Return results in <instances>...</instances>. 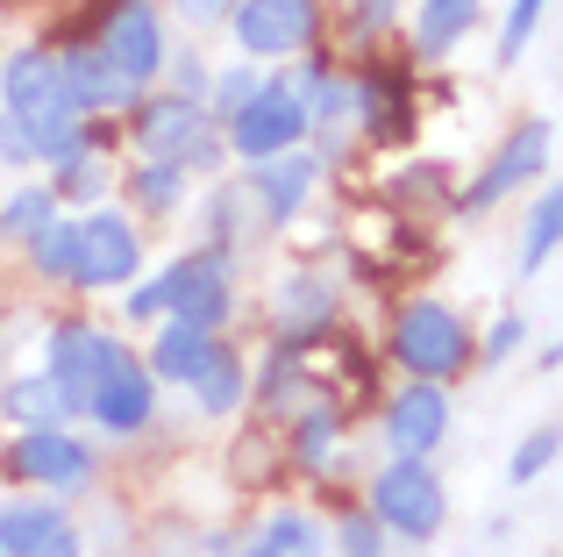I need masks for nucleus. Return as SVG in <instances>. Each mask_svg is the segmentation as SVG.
Instances as JSON below:
<instances>
[{
	"mask_svg": "<svg viewBox=\"0 0 563 557\" xmlns=\"http://www.w3.org/2000/svg\"><path fill=\"white\" fill-rule=\"evenodd\" d=\"M0 557H8V550H0Z\"/></svg>",
	"mask_w": 563,
	"mask_h": 557,
	"instance_id": "e433bc0d",
	"label": "nucleus"
},
{
	"mask_svg": "<svg viewBox=\"0 0 563 557\" xmlns=\"http://www.w3.org/2000/svg\"><path fill=\"white\" fill-rule=\"evenodd\" d=\"M114 358H122L114 336L86 329V321H65V329L51 336V386L65 393V407H93V386L108 379Z\"/></svg>",
	"mask_w": 563,
	"mask_h": 557,
	"instance_id": "423d86ee",
	"label": "nucleus"
},
{
	"mask_svg": "<svg viewBox=\"0 0 563 557\" xmlns=\"http://www.w3.org/2000/svg\"><path fill=\"white\" fill-rule=\"evenodd\" d=\"M29 557H79V536H71V529H57L51 544H43V550H29Z\"/></svg>",
	"mask_w": 563,
	"mask_h": 557,
	"instance_id": "f704fd0d",
	"label": "nucleus"
},
{
	"mask_svg": "<svg viewBox=\"0 0 563 557\" xmlns=\"http://www.w3.org/2000/svg\"><path fill=\"white\" fill-rule=\"evenodd\" d=\"M157 301H165V315L186 321V329H214V321L229 315V265H221L214 251L179 258V265L157 278Z\"/></svg>",
	"mask_w": 563,
	"mask_h": 557,
	"instance_id": "39448f33",
	"label": "nucleus"
},
{
	"mask_svg": "<svg viewBox=\"0 0 563 557\" xmlns=\"http://www.w3.org/2000/svg\"><path fill=\"white\" fill-rule=\"evenodd\" d=\"M179 14H186V22H229L235 0H179Z\"/></svg>",
	"mask_w": 563,
	"mask_h": 557,
	"instance_id": "473e14b6",
	"label": "nucleus"
},
{
	"mask_svg": "<svg viewBox=\"0 0 563 557\" xmlns=\"http://www.w3.org/2000/svg\"><path fill=\"white\" fill-rule=\"evenodd\" d=\"M442 429H450V401H442V386H407L393 393V407H385V436H393L399 458H428V450L442 444Z\"/></svg>",
	"mask_w": 563,
	"mask_h": 557,
	"instance_id": "9b49d317",
	"label": "nucleus"
},
{
	"mask_svg": "<svg viewBox=\"0 0 563 557\" xmlns=\"http://www.w3.org/2000/svg\"><path fill=\"white\" fill-rule=\"evenodd\" d=\"M556 444H563V429H536L521 450H514V465H507V479L514 487H528V479H542L550 472V458H556Z\"/></svg>",
	"mask_w": 563,
	"mask_h": 557,
	"instance_id": "bb28decb",
	"label": "nucleus"
},
{
	"mask_svg": "<svg viewBox=\"0 0 563 557\" xmlns=\"http://www.w3.org/2000/svg\"><path fill=\"white\" fill-rule=\"evenodd\" d=\"M471 14H478V0H421V29H413V36H421V51L442 57L471 29Z\"/></svg>",
	"mask_w": 563,
	"mask_h": 557,
	"instance_id": "4be33fe9",
	"label": "nucleus"
},
{
	"mask_svg": "<svg viewBox=\"0 0 563 557\" xmlns=\"http://www.w3.org/2000/svg\"><path fill=\"white\" fill-rule=\"evenodd\" d=\"M307 186H314V157H300V151L257 165V194H264V208H272V222H292V208L307 200Z\"/></svg>",
	"mask_w": 563,
	"mask_h": 557,
	"instance_id": "a211bd4d",
	"label": "nucleus"
},
{
	"mask_svg": "<svg viewBox=\"0 0 563 557\" xmlns=\"http://www.w3.org/2000/svg\"><path fill=\"white\" fill-rule=\"evenodd\" d=\"M343 550L350 557H378V522H350V529H343Z\"/></svg>",
	"mask_w": 563,
	"mask_h": 557,
	"instance_id": "2f4dec72",
	"label": "nucleus"
},
{
	"mask_svg": "<svg viewBox=\"0 0 563 557\" xmlns=\"http://www.w3.org/2000/svg\"><path fill=\"white\" fill-rule=\"evenodd\" d=\"M136 229L122 222V215H86L79 222V286H122V278H136Z\"/></svg>",
	"mask_w": 563,
	"mask_h": 557,
	"instance_id": "9d476101",
	"label": "nucleus"
},
{
	"mask_svg": "<svg viewBox=\"0 0 563 557\" xmlns=\"http://www.w3.org/2000/svg\"><path fill=\"white\" fill-rule=\"evenodd\" d=\"M393 350H399V364L421 372V379H442V372H456V364L471 358L464 321H456L442 301H413L407 315H399V329H393Z\"/></svg>",
	"mask_w": 563,
	"mask_h": 557,
	"instance_id": "7ed1b4c3",
	"label": "nucleus"
},
{
	"mask_svg": "<svg viewBox=\"0 0 563 557\" xmlns=\"http://www.w3.org/2000/svg\"><path fill=\"white\" fill-rule=\"evenodd\" d=\"M235 36H243L250 57H292L314 43V0H243Z\"/></svg>",
	"mask_w": 563,
	"mask_h": 557,
	"instance_id": "0eeeda50",
	"label": "nucleus"
},
{
	"mask_svg": "<svg viewBox=\"0 0 563 557\" xmlns=\"http://www.w3.org/2000/svg\"><path fill=\"white\" fill-rule=\"evenodd\" d=\"M393 8H399V0H364V14H372V22H385Z\"/></svg>",
	"mask_w": 563,
	"mask_h": 557,
	"instance_id": "c9c22d12",
	"label": "nucleus"
},
{
	"mask_svg": "<svg viewBox=\"0 0 563 557\" xmlns=\"http://www.w3.org/2000/svg\"><path fill=\"white\" fill-rule=\"evenodd\" d=\"M100 57H108V65L122 72L129 86H143L157 65H165V29H157V14L143 8V0L114 8V14H108V36H100Z\"/></svg>",
	"mask_w": 563,
	"mask_h": 557,
	"instance_id": "1a4fd4ad",
	"label": "nucleus"
},
{
	"mask_svg": "<svg viewBox=\"0 0 563 557\" xmlns=\"http://www.w3.org/2000/svg\"><path fill=\"white\" fill-rule=\"evenodd\" d=\"M143 194L165 208V200H179V165H157V172H143Z\"/></svg>",
	"mask_w": 563,
	"mask_h": 557,
	"instance_id": "c756f323",
	"label": "nucleus"
},
{
	"mask_svg": "<svg viewBox=\"0 0 563 557\" xmlns=\"http://www.w3.org/2000/svg\"><path fill=\"white\" fill-rule=\"evenodd\" d=\"M214 358H221L214 329H186V321H172V329L157 336V350H151V372H157V379H179V386H192V379H200Z\"/></svg>",
	"mask_w": 563,
	"mask_h": 557,
	"instance_id": "2eb2a0df",
	"label": "nucleus"
},
{
	"mask_svg": "<svg viewBox=\"0 0 563 557\" xmlns=\"http://www.w3.org/2000/svg\"><path fill=\"white\" fill-rule=\"evenodd\" d=\"M278 315H286V329H292V336H300V329H314V321L329 315V286H314V278L286 286V293H278Z\"/></svg>",
	"mask_w": 563,
	"mask_h": 557,
	"instance_id": "a878e982",
	"label": "nucleus"
},
{
	"mask_svg": "<svg viewBox=\"0 0 563 557\" xmlns=\"http://www.w3.org/2000/svg\"><path fill=\"white\" fill-rule=\"evenodd\" d=\"M57 65H65L71 94H79V108H129V100H136V86H129L122 72L100 57V43H93V51H65Z\"/></svg>",
	"mask_w": 563,
	"mask_h": 557,
	"instance_id": "dca6fc26",
	"label": "nucleus"
},
{
	"mask_svg": "<svg viewBox=\"0 0 563 557\" xmlns=\"http://www.w3.org/2000/svg\"><path fill=\"white\" fill-rule=\"evenodd\" d=\"M300 136H307V100H300V86H264V94L229 122V143L243 157H257V165H264V157H286Z\"/></svg>",
	"mask_w": 563,
	"mask_h": 557,
	"instance_id": "20e7f679",
	"label": "nucleus"
},
{
	"mask_svg": "<svg viewBox=\"0 0 563 557\" xmlns=\"http://www.w3.org/2000/svg\"><path fill=\"white\" fill-rule=\"evenodd\" d=\"M521 336H528V329H521V321H514V315H507V321H499V329H493V358H507V350H514V343H521Z\"/></svg>",
	"mask_w": 563,
	"mask_h": 557,
	"instance_id": "72a5a7b5",
	"label": "nucleus"
},
{
	"mask_svg": "<svg viewBox=\"0 0 563 557\" xmlns=\"http://www.w3.org/2000/svg\"><path fill=\"white\" fill-rule=\"evenodd\" d=\"M556 251H563V179L536 200V215H528V229H521V272H542Z\"/></svg>",
	"mask_w": 563,
	"mask_h": 557,
	"instance_id": "6ab92c4d",
	"label": "nucleus"
},
{
	"mask_svg": "<svg viewBox=\"0 0 563 557\" xmlns=\"http://www.w3.org/2000/svg\"><path fill=\"white\" fill-rule=\"evenodd\" d=\"M36 265L43 278H65V272H79V222H51L36 237Z\"/></svg>",
	"mask_w": 563,
	"mask_h": 557,
	"instance_id": "b1692460",
	"label": "nucleus"
},
{
	"mask_svg": "<svg viewBox=\"0 0 563 557\" xmlns=\"http://www.w3.org/2000/svg\"><path fill=\"white\" fill-rule=\"evenodd\" d=\"M136 136L157 165H179V157H207V114L192 100H151L136 114Z\"/></svg>",
	"mask_w": 563,
	"mask_h": 557,
	"instance_id": "ddd939ff",
	"label": "nucleus"
},
{
	"mask_svg": "<svg viewBox=\"0 0 563 557\" xmlns=\"http://www.w3.org/2000/svg\"><path fill=\"white\" fill-rule=\"evenodd\" d=\"M536 22H542V0H514V8H507V29H499V65H514V57L528 51Z\"/></svg>",
	"mask_w": 563,
	"mask_h": 557,
	"instance_id": "cd10ccee",
	"label": "nucleus"
},
{
	"mask_svg": "<svg viewBox=\"0 0 563 557\" xmlns=\"http://www.w3.org/2000/svg\"><path fill=\"white\" fill-rule=\"evenodd\" d=\"M0 94H8V114L22 122V136L36 143V157H65L71 129H79V94H71L65 65L51 51H14L8 72H0Z\"/></svg>",
	"mask_w": 563,
	"mask_h": 557,
	"instance_id": "f257e3e1",
	"label": "nucleus"
},
{
	"mask_svg": "<svg viewBox=\"0 0 563 557\" xmlns=\"http://www.w3.org/2000/svg\"><path fill=\"white\" fill-rule=\"evenodd\" d=\"M8 415L29 422V429H57L71 407H65V393H57L51 379H14V386H8Z\"/></svg>",
	"mask_w": 563,
	"mask_h": 557,
	"instance_id": "412c9836",
	"label": "nucleus"
},
{
	"mask_svg": "<svg viewBox=\"0 0 563 557\" xmlns=\"http://www.w3.org/2000/svg\"><path fill=\"white\" fill-rule=\"evenodd\" d=\"M192 393H200V407H207V415H229V407L243 401V364H235L229 350H221V358L207 364L200 379H192Z\"/></svg>",
	"mask_w": 563,
	"mask_h": 557,
	"instance_id": "5701e85b",
	"label": "nucleus"
},
{
	"mask_svg": "<svg viewBox=\"0 0 563 557\" xmlns=\"http://www.w3.org/2000/svg\"><path fill=\"white\" fill-rule=\"evenodd\" d=\"M51 222H57V208H51V194H36V186H29V194H14L8 215H0V229H8V237H29V243H36Z\"/></svg>",
	"mask_w": 563,
	"mask_h": 557,
	"instance_id": "393cba45",
	"label": "nucleus"
},
{
	"mask_svg": "<svg viewBox=\"0 0 563 557\" xmlns=\"http://www.w3.org/2000/svg\"><path fill=\"white\" fill-rule=\"evenodd\" d=\"M57 529H65V507H51V501H0V550L8 557L43 550Z\"/></svg>",
	"mask_w": 563,
	"mask_h": 557,
	"instance_id": "f3484780",
	"label": "nucleus"
},
{
	"mask_svg": "<svg viewBox=\"0 0 563 557\" xmlns=\"http://www.w3.org/2000/svg\"><path fill=\"white\" fill-rule=\"evenodd\" d=\"M8 465L22 479H36V487H57V493H79L86 479H93V450L65 429H29L22 444L8 450Z\"/></svg>",
	"mask_w": 563,
	"mask_h": 557,
	"instance_id": "6e6552de",
	"label": "nucleus"
},
{
	"mask_svg": "<svg viewBox=\"0 0 563 557\" xmlns=\"http://www.w3.org/2000/svg\"><path fill=\"white\" fill-rule=\"evenodd\" d=\"M93 422L114 429V436H136L143 422H151V372H143L129 350L108 364V379L93 386Z\"/></svg>",
	"mask_w": 563,
	"mask_h": 557,
	"instance_id": "4468645a",
	"label": "nucleus"
},
{
	"mask_svg": "<svg viewBox=\"0 0 563 557\" xmlns=\"http://www.w3.org/2000/svg\"><path fill=\"white\" fill-rule=\"evenodd\" d=\"M550 165V122H521L507 143H499L493 172H478V186H471V208H493V200H507L521 179H536V172Z\"/></svg>",
	"mask_w": 563,
	"mask_h": 557,
	"instance_id": "f8f14e48",
	"label": "nucleus"
},
{
	"mask_svg": "<svg viewBox=\"0 0 563 557\" xmlns=\"http://www.w3.org/2000/svg\"><path fill=\"white\" fill-rule=\"evenodd\" d=\"M243 557H321V529L307 515H272L257 536L243 544Z\"/></svg>",
	"mask_w": 563,
	"mask_h": 557,
	"instance_id": "aec40b11",
	"label": "nucleus"
},
{
	"mask_svg": "<svg viewBox=\"0 0 563 557\" xmlns=\"http://www.w3.org/2000/svg\"><path fill=\"white\" fill-rule=\"evenodd\" d=\"M257 94H264V79H257V72H235V65L221 72V86H214V100H221V114H229V122H235V114H243Z\"/></svg>",
	"mask_w": 563,
	"mask_h": 557,
	"instance_id": "c85d7f7f",
	"label": "nucleus"
},
{
	"mask_svg": "<svg viewBox=\"0 0 563 557\" xmlns=\"http://www.w3.org/2000/svg\"><path fill=\"white\" fill-rule=\"evenodd\" d=\"M442 515H450V501H442V479L428 472V458H393L372 479V522L378 529L407 536V544H428L442 529Z\"/></svg>",
	"mask_w": 563,
	"mask_h": 557,
	"instance_id": "f03ea898",
	"label": "nucleus"
},
{
	"mask_svg": "<svg viewBox=\"0 0 563 557\" xmlns=\"http://www.w3.org/2000/svg\"><path fill=\"white\" fill-rule=\"evenodd\" d=\"M0 151H8V157H14V165H22V157H36V143H29V136H22V122H14V114H8V108H0Z\"/></svg>",
	"mask_w": 563,
	"mask_h": 557,
	"instance_id": "7c9ffc66",
	"label": "nucleus"
}]
</instances>
